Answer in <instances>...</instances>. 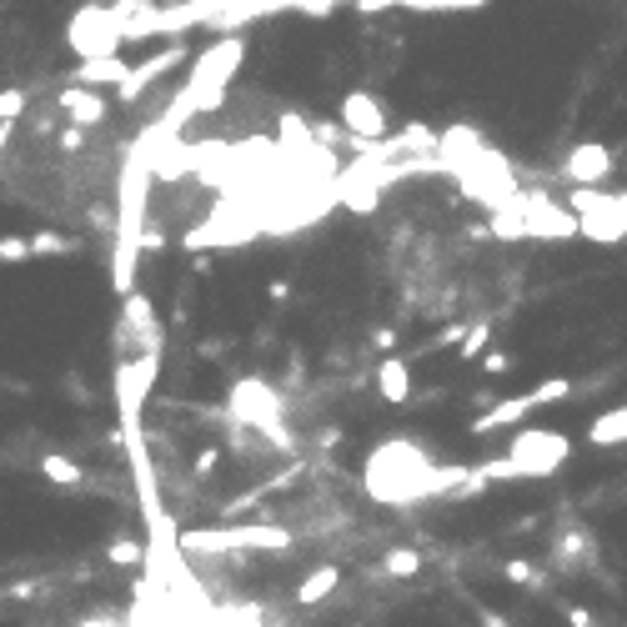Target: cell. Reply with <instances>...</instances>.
<instances>
[{
	"instance_id": "cell-1",
	"label": "cell",
	"mask_w": 627,
	"mask_h": 627,
	"mask_svg": "<svg viewBox=\"0 0 627 627\" xmlns=\"http://www.w3.org/2000/svg\"><path fill=\"white\" fill-rule=\"evenodd\" d=\"M151 146H131L121 161V191H116V256H111V286L126 296L136 286V261L146 241V196H151Z\"/></svg>"
},
{
	"instance_id": "cell-2",
	"label": "cell",
	"mask_w": 627,
	"mask_h": 627,
	"mask_svg": "<svg viewBox=\"0 0 627 627\" xmlns=\"http://www.w3.org/2000/svg\"><path fill=\"white\" fill-rule=\"evenodd\" d=\"M241 56H246V41H241V36H226L221 46H211V51L196 61V71H191L186 91L171 101V111H166V126H181L191 111H206V106H216V96H221V91H226V81L236 76Z\"/></svg>"
},
{
	"instance_id": "cell-3",
	"label": "cell",
	"mask_w": 627,
	"mask_h": 627,
	"mask_svg": "<svg viewBox=\"0 0 627 627\" xmlns=\"http://www.w3.org/2000/svg\"><path fill=\"white\" fill-rule=\"evenodd\" d=\"M562 462H567V437H557L547 427H527V432H517V442L502 462H482L477 472L487 482H517V477H552Z\"/></svg>"
},
{
	"instance_id": "cell-4",
	"label": "cell",
	"mask_w": 627,
	"mask_h": 627,
	"mask_svg": "<svg viewBox=\"0 0 627 627\" xmlns=\"http://www.w3.org/2000/svg\"><path fill=\"white\" fill-rule=\"evenodd\" d=\"M66 41H71V51L81 56V61H101V56H121V16L116 11H106V6H86V11H76L71 16V26H66Z\"/></svg>"
},
{
	"instance_id": "cell-5",
	"label": "cell",
	"mask_w": 627,
	"mask_h": 627,
	"mask_svg": "<svg viewBox=\"0 0 627 627\" xmlns=\"http://www.w3.org/2000/svg\"><path fill=\"white\" fill-rule=\"evenodd\" d=\"M186 552H281L291 547V532L281 527H211V532H186Z\"/></svg>"
},
{
	"instance_id": "cell-6",
	"label": "cell",
	"mask_w": 627,
	"mask_h": 627,
	"mask_svg": "<svg viewBox=\"0 0 627 627\" xmlns=\"http://www.w3.org/2000/svg\"><path fill=\"white\" fill-rule=\"evenodd\" d=\"M231 417L246 427H261L276 447H291V432L281 427V402L266 382H236L231 387Z\"/></svg>"
},
{
	"instance_id": "cell-7",
	"label": "cell",
	"mask_w": 627,
	"mask_h": 627,
	"mask_svg": "<svg viewBox=\"0 0 627 627\" xmlns=\"http://www.w3.org/2000/svg\"><path fill=\"white\" fill-rule=\"evenodd\" d=\"M567 392H572V382H567V377H552V382H542L537 392H522V397H512V402H497L492 412H482V417L472 422V432H497V427H512V422H522L527 412L562 402Z\"/></svg>"
},
{
	"instance_id": "cell-8",
	"label": "cell",
	"mask_w": 627,
	"mask_h": 627,
	"mask_svg": "<svg viewBox=\"0 0 627 627\" xmlns=\"http://www.w3.org/2000/svg\"><path fill=\"white\" fill-rule=\"evenodd\" d=\"M337 116H342L347 136H357V141H382L387 136V106L372 91H347Z\"/></svg>"
},
{
	"instance_id": "cell-9",
	"label": "cell",
	"mask_w": 627,
	"mask_h": 627,
	"mask_svg": "<svg viewBox=\"0 0 627 627\" xmlns=\"http://www.w3.org/2000/svg\"><path fill=\"white\" fill-rule=\"evenodd\" d=\"M56 111L66 116V126H81V131L111 121V101H106V91H91V86H66V91L56 96Z\"/></svg>"
},
{
	"instance_id": "cell-10",
	"label": "cell",
	"mask_w": 627,
	"mask_h": 627,
	"mask_svg": "<svg viewBox=\"0 0 627 627\" xmlns=\"http://www.w3.org/2000/svg\"><path fill=\"white\" fill-rule=\"evenodd\" d=\"M181 61H186V46H166V51H156L151 61H141V66H131V71H126V81L116 86V101H121V106H131V101H141V96L151 91V81H161V76H166L171 66H181Z\"/></svg>"
},
{
	"instance_id": "cell-11",
	"label": "cell",
	"mask_w": 627,
	"mask_h": 627,
	"mask_svg": "<svg viewBox=\"0 0 627 627\" xmlns=\"http://www.w3.org/2000/svg\"><path fill=\"white\" fill-rule=\"evenodd\" d=\"M522 221H527V236H542V241H557V236H577V216L552 206L547 196H522Z\"/></svg>"
},
{
	"instance_id": "cell-12",
	"label": "cell",
	"mask_w": 627,
	"mask_h": 627,
	"mask_svg": "<svg viewBox=\"0 0 627 627\" xmlns=\"http://www.w3.org/2000/svg\"><path fill=\"white\" fill-rule=\"evenodd\" d=\"M121 332H131L141 342V352H161V327H156V311L141 291H126L121 301Z\"/></svg>"
},
{
	"instance_id": "cell-13",
	"label": "cell",
	"mask_w": 627,
	"mask_h": 627,
	"mask_svg": "<svg viewBox=\"0 0 627 627\" xmlns=\"http://www.w3.org/2000/svg\"><path fill=\"white\" fill-rule=\"evenodd\" d=\"M567 176H572L577 186L607 181V176H612V151H607L602 141H582V146H572V156H567Z\"/></svg>"
},
{
	"instance_id": "cell-14",
	"label": "cell",
	"mask_w": 627,
	"mask_h": 627,
	"mask_svg": "<svg viewBox=\"0 0 627 627\" xmlns=\"http://www.w3.org/2000/svg\"><path fill=\"white\" fill-rule=\"evenodd\" d=\"M126 71H131V61H121V56L81 61V66L71 71V86H91V91H101V86H121V81H126Z\"/></svg>"
},
{
	"instance_id": "cell-15",
	"label": "cell",
	"mask_w": 627,
	"mask_h": 627,
	"mask_svg": "<svg viewBox=\"0 0 627 627\" xmlns=\"http://www.w3.org/2000/svg\"><path fill=\"white\" fill-rule=\"evenodd\" d=\"M337 587H342V572L327 562V567H317V572H311V577L296 587V607H317V602H322V597H332Z\"/></svg>"
},
{
	"instance_id": "cell-16",
	"label": "cell",
	"mask_w": 627,
	"mask_h": 627,
	"mask_svg": "<svg viewBox=\"0 0 627 627\" xmlns=\"http://www.w3.org/2000/svg\"><path fill=\"white\" fill-rule=\"evenodd\" d=\"M407 382H412L407 362H402V357H387L382 372H377V392H382L387 402H407Z\"/></svg>"
},
{
	"instance_id": "cell-17",
	"label": "cell",
	"mask_w": 627,
	"mask_h": 627,
	"mask_svg": "<svg viewBox=\"0 0 627 627\" xmlns=\"http://www.w3.org/2000/svg\"><path fill=\"white\" fill-rule=\"evenodd\" d=\"M587 442L592 447H612V442H627V407L617 412H602L592 427H587Z\"/></svg>"
},
{
	"instance_id": "cell-18",
	"label": "cell",
	"mask_w": 627,
	"mask_h": 627,
	"mask_svg": "<svg viewBox=\"0 0 627 627\" xmlns=\"http://www.w3.org/2000/svg\"><path fill=\"white\" fill-rule=\"evenodd\" d=\"M422 572V552L417 547H392L382 557V577H417Z\"/></svg>"
},
{
	"instance_id": "cell-19",
	"label": "cell",
	"mask_w": 627,
	"mask_h": 627,
	"mask_svg": "<svg viewBox=\"0 0 627 627\" xmlns=\"http://www.w3.org/2000/svg\"><path fill=\"white\" fill-rule=\"evenodd\" d=\"M41 472H46L51 482H61V487H81V482H86V467H76V462L61 457V452H51V457L41 462Z\"/></svg>"
},
{
	"instance_id": "cell-20",
	"label": "cell",
	"mask_w": 627,
	"mask_h": 627,
	"mask_svg": "<svg viewBox=\"0 0 627 627\" xmlns=\"http://www.w3.org/2000/svg\"><path fill=\"white\" fill-rule=\"evenodd\" d=\"M487 337H492V327H487V322H477L472 332H462V337H457V357H482Z\"/></svg>"
},
{
	"instance_id": "cell-21",
	"label": "cell",
	"mask_w": 627,
	"mask_h": 627,
	"mask_svg": "<svg viewBox=\"0 0 627 627\" xmlns=\"http://www.w3.org/2000/svg\"><path fill=\"white\" fill-rule=\"evenodd\" d=\"M342 6H357V0H296L291 11H301V16H311V21H322V16H332V11H342Z\"/></svg>"
},
{
	"instance_id": "cell-22",
	"label": "cell",
	"mask_w": 627,
	"mask_h": 627,
	"mask_svg": "<svg viewBox=\"0 0 627 627\" xmlns=\"http://www.w3.org/2000/svg\"><path fill=\"white\" fill-rule=\"evenodd\" d=\"M66 246H71V241H66L61 231H51V226L31 236V256H56V251H66Z\"/></svg>"
},
{
	"instance_id": "cell-23",
	"label": "cell",
	"mask_w": 627,
	"mask_h": 627,
	"mask_svg": "<svg viewBox=\"0 0 627 627\" xmlns=\"http://www.w3.org/2000/svg\"><path fill=\"white\" fill-rule=\"evenodd\" d=\"M0 261H6V266L31 261V241H21V236H0Z\"/></svg>"
},
{
	"instance_id": "cell-24",
	"label": "cell",
	"mask_w": 627,
	"mask_h": 627,
	"mask_svg": "<svg viewBox=\"0 0 627 627\" xmlns=\"http://www.w3.org/2000/svg\"><path fill=\"white\" fill-rule=\"evenodd\" d=\"M21 111H26V91H0V126L21 121Z\"/></svg>"
},
{
	"instance_id": "cell-25",
	"label": "cell",
	"mask_w": 627,
	"mask_h": 627,
	"mask_svg": "<svg viewBox=\"0 0 627 627\" xmlns=\"http://www.w3.org/2000/svg\"><path fill=\"white\" fill-rule=\"evenodd\" d=\"M146 557V547L141 542H131V537H121V542H111V562H121V567H131V562H141Z\"/></svg>"
},
{
	"instance_id": "cell-26",
	"label": "cell",
	"mask_w": 627,
	"mask_h": 627,
	"mask_svg": "<svg viewBox=\"0 0 627 627\" xmlns=\"http://www.w3.org/2000/svg\"><path fill=\"white\" fill-rule=\"evenodd\" d=\"M56 146H61L66 156H81V151H86V131H81V126H66V131L56 136Z\"/></svg>"
},
{
	"instance_id": "cell-27",
	"label": "cell",
	"mask_w": 627,
	"mask_h": 627,
	"mask_svg": "<svg viewBox=\"0 0 627 627\" xmlns=\"http://www.w3.org/2000/svg\"><path fill=\"white\" fill-rule=\"evenodd\" d=\"M216 467H221V452H216V447H206V452H196V462H191V472H196V477H211Z\"/></svg>"
},
{
	"instance_id": "cell-28",
	"label": "cell",
	"mask_w": 627,
	"mask_h": 627,
	"mask_svg": "<svg viewBox=\"0 0 627 627\" xmlns=\"http://www.w3.org/2000/svg\"><path fill=\"white\" fill-rule=\"evenodd\" d=\"M482 367H487L492 377H502V372L512 367V357H507V352H487V357H482Z\"/></svg>"
},
{
	"instance_id": "cell-29",
	"label": "cell",
	"mask_w": 627,
	"mask_h": 627,
	"mask_svg": "<svg viewBox=\"0 0 627 627\" xmlns=\"http://www.w3.org/2000/svg\"><path fill=\"white\" fill-rule=\"evenodd\" d=\"M502 577H512V582H537V572H532L527 562H507V567H502Z\"/></svg>"
},
{
	"instance_id": "cell-30",
	"label": "cell",
	"mask_w": 627,
	"mask_h": 627,
	"mask_svg": "<svg viewBox=\"0 0 627 627\" xmlns=\"http://www.w3.org/2000/svg\"><path fill=\"white\" fill-rule=\"evenodd\" d=\"M567 622H572V627H592V617H587L582 607H567Z\"/></svg>"
},
{
	"instance_id": "cell-31",
	"label": "cell",
	"mask_w": 627,
	"mask_h": 627,
	"mask_svg": "<svg viewBox=\"0 0 627 627\" xmlns=\"http://www.w3.org/2000/svg\"><path fill=\"white\" fill-rule=\"evenodd\" d=\"M482 622H487V627H507V622H502L497 612H482Z\"/></svg>"
},
{
	"instance_id": "cell-32",
	"label": "cell",
	"mask_w": 627,
	"mask_h": 627,
	"mask_svg": "<svg viewBox=\"0 0 627 627\" xmlns=\"http://www.w3.org/2000/svg\"><path fill=\"white\" fill-rule=\"evenodd\" d=\"M81 627H116V622H106V617H96V622H81Z\"/></svg>"
}]
</instances>
